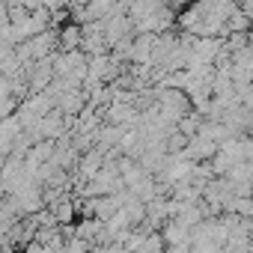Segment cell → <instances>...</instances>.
Listing matches in <instances>:
<instances>
[{
	"label": "cell",
	"mask_w": 253,
	"mask_h": 253,
	"mask_svg": "<svg viewBox=\"0 0 253 253\" xmlns=\"http://www.w3.org/2000/svg\"><path fill=\"white\" fill-rule=\"evenodd\" d=\"M42 6H45L48 12H54V9H66L69 0H42Z\"/></svg>",
	"instance_id": "3957f363"
},
{
	"label": "cell",
	"mask_w": 253,
	"mask_h": 253,
	"mask_svg": "<svg viewBox=\"0 0 253 253\" xmlns=\"http://www.w3.org/2000/svg\"><path fill=\"white\" fill-rule=\"evenodd\" d=\"M101 158H104V152H101L98 146H92V149L78 161V173H81V179H89V176L101 167Z\"/></svg>",
	"instance_id": "7a4b0ae2"
},
{
	"label": "cell",
	"mask_w": 253,
	"mask_h": 253,
	"mask_svg": "<svg viewBox=\"0 0 253 253\" xmlns=\"http://www.w3.org/2000/svg\"><path fill=\"white\" fill-rule=\"evenodd\" d=\"M81 45V24H63V30H57V51H72Z\"/></svg>",
	"instance_id": "6da1fadb"
}]
</instances>
